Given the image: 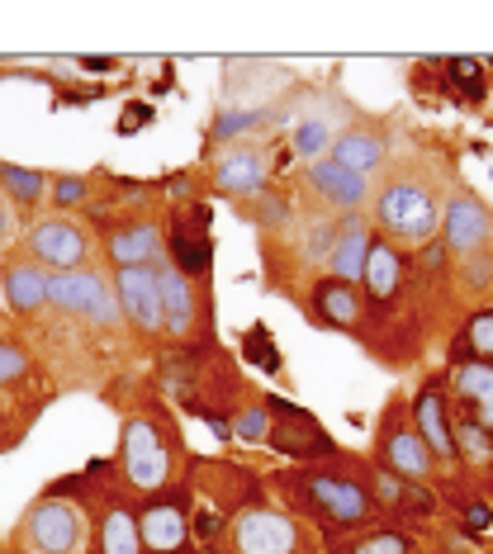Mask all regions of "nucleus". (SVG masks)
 <instances>
[{"mask_svg": "<svg viewBox=\"0 0 493 554\" xmlns=\"http://www.w3.org/2000/svg\"><path fill=\"white\" fill-rule=\"evenodd\" d=\"M375 223L394 247L399 242H427L441 223V204L422 180H389L375 199Z\"/></svg>", "mask_w": 493, "mask_h": 554, "instance_id": "nucleus-1", "label": "nucleus"}, {"mask_svg": "<svg viewBox=\"0 0 493 554\" xmlns=\"http://www.w3.org/2000/svg\"><path fill=\"white\" fill-rule=\"evenodd\" d=\"M299 498L309 502L313 517H323L332 531H347V526H361L370 517V493L356 479H342V474H323V469H309L294 479Z\"/></svg>", "mask_w": 493, "mask_h": 554, "instance_id": "nucleus-2", "label": "nucleus"}, {"mask_svg": "<svg viewBox=\"0 0 493 554\" xmlns=\"http://www.w3.org/2000/svg\"><path fill=\"white\" fill-rule=\"evenodd\" d=\"M48 304L57 313L86 318L95 327H114L119 322V299H114V280L100 270H67V275H48Z\"/></svg>", "mask_w": 493, "mask_h": 554, "instance_id": "nucleus-3", "label": "nucleus"}, {"mask_svg": "<svg viewBox=\"0 0 493 554\" xmlns=\"http://www.w3.org/2000/svg\"><path fill=\"white\" fill-rule=\"evenodd\" d=\"M29 261L34 266H48L53 275H67V270H86L91 261V237L81 223L72 218H38L34 233H29Z\"/></svg>", "mask_w": 493, "mask_h": 554, "instance_id": "nucleus-4", "label": "nucleus"}, {"mask_svg": "<svg viewBox=\"0 0 493 554\" xmlns=\"http://www.w3.org/2000/svg\"><path fill=\"white\" fill-rule=\"evenodd\" d=\"M24 545H29V554H76V545H81V512L62 498H43L24 517Z\"/></svg>", "mask_w": 493, "mask_h": 554, "instance_id": "nucleus-5", "label": "nucleus"}, {"mask_svg": "<svg viewBox=\"0 0 493 554\" xmlns=\"http://www.w3.org/2000/svg\"><path fill=\"white\" fill-rule=\"evenodd\" d=\"M271 408H275V422H271L266 446H271L275 455H290V460H323L332 450L328 431L318 427L304 408H294L285 398H271Z\"/></svg>", "mask_w": 493, "mask_h": 554, "instance_id": "nucleus-6", "label": "nucleus"}, {"mask_svg": "<svg viewBox=\"0 0 493 554\" xmlns=\"http://www.w3.org/2000/svg\"><path fill=\"white\" fill-rule=\"evenodd\" d=\"M166 469H171V455H166V441L162 431L152 427L147 417H133L124 427V474L133 488H143V493H152V488H162L166 483Z\"/></svg>", "mask_w": 493, "mask_h": 554, "instance_id": "nucleus-7", "label": "nucleus"}, {"mask_svg": "<svg viewBox=\"0 0 493 554\" xmlns=\"http://www.w3.org/2000/svg\"><path fill=\"white\" fill-rule=\"evenodd\" d=\"M114 299L133 327L143 332H162V289H157V266H124L114 270Z\"/></svg>", "mask_w": 493, "mask_h": 554, "instance_id": "nucleus-8", "label": "nucleus"}, {"mask_svg": "<svg viewBox=\"0 0 493 554\" xmlns=\"http://www.w3.org/2000/svg\"><path fill=\"white\" fill-rule=\"evenodd\" d=\"M233 545L238 554H294L299 536H294V521L271 512V507H247L233 521Z\"/></svg>", "mask_w": 493, "mask_h": 554, "instance_id": "nucleus-9", "label": "nucleus"}, {"mask_svg": "<svg viewBox=\"0 0 493 554\" xmlns=\"http://www.w3.org/2000/svg\"><path fill=\"white\" fill-rule=\"evenodd\" d=\"M441 233H446V247L451 251H460V256H479L484 242L493 237L489 204H479L475 195H456L446 209H441Z\"/></svg>", "mask_w": 493, "mask_h": 554, "instance_id": "nucleus-10", "label": "nucleus"}, {"mask_svg": "<svg viewBox=\"0 0 493 554\" xmlns=\"http://www.w3.org/2000/svg\"><path fill=\"white\" fill-rule=\"evenodd\" d=\"M370 247H375V237H370L366 218H356V214L342 218V223H337V247H332V256H328L332 280H342V285H361V280H366Z\"/></svg>", "mask_w": 493, "mask_h": 554, "instance_id": "nucleus-11", "label": "nucleus"}, {"mask_svg": "<svg viewBox=\"0 0 493 554\" xmlns=\"http://www.w3.org/2000/svg\"><path fill=\"white\" fill-rule=\"evenodd\" d=\"M266 176H271V161L256 143H242L233 152H223L219 166H214V185L223 195H261L266 190Z\"/></svg>", "mask_w": 493, "mask_h": 554, "instance_id": "nucleus-12", "label": "nucleus"}, {"mask_svg": "<svg viewBox=\"0 0 493 554\" xmlns=\"http://www.w3.org/2000/svg\"><path fill=\"white\" fill-rule=\"evenodd\" d=\"M309 190L323 204H332V209H361L370 195V180L356 176V171H347V166H337V161H313L309 166Z\"/></svg>", "mask_w": 493, "mask_h": 554, "instance_id": "nucleus-13", "label": "nucleus"}, {"mask_svg": "<svg viewBox=\"0 0 493 554\" xmlns=\"http://www.w3.org/2000/svg\"><path fill=\"white\" fill-rule=\"evenodd\" d=\"M380 455H384V469L399 474V479H427L432 474V450L422 446L418 431L399 427V422H389L380 431Z\"/></svg>", "mask_w": 493, "mask_h": 554, "instance_id": "nucleus-14", "label": "nucleus"}, {"mask_svg": "<svg viewBox=\"0 0 493 554\" xmlns=\"http://www.w3.org/2000/svg\"><path fill=\"white\" fill-rule=\"evenodd\" d=\"M0 285H5V304H10V313H19V318H34L38 308L48 304V275H43V266H34V261H5V270H0Z\"/></svg>", "mask_w": 493, "mask_h": 554, "instance_id": "nucleus-15", "label": "nucleus"}, {"mask_svg": "<svg viewBox=\"0 0 493 554\" xmlns=\"http://www.w3.org/2000/svg\"><path fill=\"white\" fill-rule=\"evenodd\" d=\"M209 256H214V247H209L204 209L195 204V209H190V223L171 228V266L190 280V275H209Z\"/></svg>", "mask_w": 493, "mask_h": 554, "instance_id": "nucleus-16", "label": "nucleus"}, {"mask_svg": "<svg viewBox=\"0 0 493 554\" xmlns=\"http://www.w3.org/2000/svg\"><path fill=\"white\" fill-rule=\"evenodd\" d=\"M413 422H418V436L427 450H437V460H451L456 455V431H451V417H446V403H441V389L427 384L413 403Z\"/></svg>", "mask_w": 493, "mask_h": 554, "instance_id": "nucleus-17", "label": "nucleus"}, {"mask_svg": "<svg viewBox=\"0 0 493 554\" xmlns=\"http://www.w3.org/2000/svg\"><path fill=\"white\" fill-rule=\"evenodd\" d=\"M157 289H162V318H166V327H171V337H185V332L195 327V313H200L190 280H185L176 266L157 261Z\"/></svg>", "mask_w": 493, "mask_h": 554, "instance_id": "nucleus-18", "label": "nucleus"}, {"mask_svg": "<svg viewBox=\"0 0 493 554\" xmlns=\"http://www.w3.org/2000/svg\"><path fill=\"white\" fill-rule=\"evenodd\" d=\"M157 256H162V233H157V223H119L110 233V261L124 266H157Z\"/></svg>", "mask_w": 493, "mask_h": 554, "instance_id": "nucleus-19", "label": "nucleus"}, {"mask_svg": "<svg viewBox=\"0 0 493 554\" xmlns=\"http://www.w3.org/2000/svg\"><path fill=\"white\" fill-rule=\"evenodd\" d=\"M138 531H143V545L152 554H181L185 545V512L176 502H152L143 517H138Z\"/></svg>", "mask_w": 493, "mask_h": 554, "instance_id": "nucleus-20", "label": "nucleus"}, {"mask_svg": "<svg viewBox=\"0 0 493 554\" xmlns=\"http://www.w3.org/2000/svg\"><path fill=\"white\" fill-rule=\"evenodd\" d=\"M384 152H389V147H384V138L375 128H347L342 138H332V161L356 171V176H370L384 161Z\"/></svg>", "mask_w": 493, "mask_h": 554, "instance_id": "nucleus-21", "label": "nucleus"}, {"mask_svg": "<svg viewBox=\"0 0 493 554\" xmlns=\"http://www.w3.org/2000/svg\"><path fill=\"white\" fill-rule=\"evenodd\" d=\"M403 285V256L394 242H375L370 247V261H366V294L370 304H394V294Z\"/></svg>", "mask_w": 493, "mask_h": 554, "instance_id": "nucleus-22", "label": "nucleus"}, {"mask_svg": "<svg viewBox=\"0 0 493 554\" xmlns=\"http://www.w3.org/2000/svg\"><path fill=\"white\" fill-rule=\"evenodd\" d=\"M456 389L460 398L470 403V417H475L484 431H493V360H465L456 370Z\"/></svg>", "mask_w": 493, "mask_h": 554, "instance_id": "nucleus-23", "label": "nucleus"}, {"mask_svg": "<svg viewBox=\"0 0 493 554\" xmlns=\"http://www.w3.org/2000/svg\"><path fill=\"white\" fill-rule=\"evenodd\" d=\"M313 304H318V318L332 322V327H356L361 322V289L342 285V280H318L313 285Z\"/></svg>", "mask_w": 493, "mask_h": 554, "instance_id": "nucleus-24", "label": "nucleus"}, {"mask_svg": "<svg viewBox=\"0 0 493 554\" xmlns=\"http://www.w3.org/2000/svg\"><path fill=\"white\" fill-rule=\"evenodd\" d=\"M0 190L5 199H15L19 209H34L38 199L53 190V180L43 171H29V166H15V161H0Z\"/></svg>", "mask_w": 493, "mask_h": 554, "instance_id": "nucleus-25", "label": "nucleus"}, {"mask_svg": "<svg viewBox=\"0 0 493 554\" xmlns=\"http://www.w3.org/2000/svg\"><path fill=\"white\" fill-rule=\"evenodd\" d=\"M100 550H105V554H143V531H138L133 512H124V507H110V512H105V526H100Z\"/></svg>", "mask_w": 493, "mask_h": 554, "instance_id": "nucleus-26", "label": "nucleus"}, {"mask_svg": "<svg viewBox=\"0 0 493 554\" xmlns=\"http://www.w3.org/2000/svg\"><path fill=\"white\" fill-rule=\"evenodd\" d=\"M446 86H451V95H456V100H465V105H479V100L489 95V76H484V62H475V57H451V62H446Z\"/></svg>", "mask_w": 493, "mask_h": 554, "instance_id": "nucleus-27", "label": "nucleus"}, {"mask_svg": "<svg viewBox=\"0 0 493 554\" xmlns=\"http://www.w3.org/2000/svg\"><path fill=\"white\" fill-rule=\"evenodd\" d=\"M375 493H380L384 507H413V512H432V493H422L413 479H399V474H389V469H380V474H375Z\"/></svg>", "mask_w": 493, "mask_h": 554, "instance_id": "nucleus-28", "label": "nucleus"}, {"mask_svg": "<svg viewBox=\"0 0 493 554\" xmlns=\"http://www.w3.org/2000/svg\"><path fill=\"white\" fill-rule=\"evenodd\" d=\"M332 247H337V223H332V218H309V223L299 228V256H304V261H323V266H328Z\"/></svg>", "mask_w": 493, "mask_h": 554, "instance_id": "nucleus-29", "label": "nucleus"}, {"mask_svg": "<svg viewBox=\"0 0 493 554\" xmlns=\"http://www.w3.org/2000/svg\"><path fill=\"white\" fill-rule=\"evenodd\" d=\"M242 356H247V365H261L266 375H275L280 370V356H275V341H271V332L256 322L252 332L242 337Z\"/></svg>", "mask_w": 493, "mask_h": 554, "instance_id": "nucleus-30", "label": "nucleus"}, {"mask_svg": "<svg viewBox=\"0 0 493 554\" xmlns=\"http://www.w3.org/2000/svg\"><path fill=\"white\" fill-rule=\"evenodd\" d=\"M456 450H465V455H475V460H484V455H489L493 450V431H484L475 422V417H470V412H465V417H460L456 427Z\"/></svg>", "mask_w": 493, "mask_h": 554, "instance_id": "nucleus-31", "label": "nucleus"}, {"mask_svg": "<svg viewBox=\"0 0 493 554\" xmlns=\"http://www.w3.org/2000/svg\"><path fill=\"white\" fill-rule=\"evenodd\" d=\"M323 147H332V128H328V119H304V124L294 128V152L299 157H318Z\"/></svg>", "mask_w": 493, "mask_h": 554, "instance_id": "nucleus-32", "label": "nucleus"}, {"mask_svg": "<svg viewBox=\"0 0 493 554\" xmlns=\"http://www.w3.org/2000/svg\"><path fill=\"white\" fill-rule=\"evenodd\" d=\"M256 124H266V109H228L214 119V143H228L233 133H252Z\"/></svg>", "mask_w": 493, "mask_h": 554, "instance_id": "nucleus-33", "label": "nucleus"}, {"mask_svg": "<svg viewBox=\"0 0 493 554\" xmlns=\"http://www.w3.org/2000/svg\"><path fill=\"white\" fill-rule=\"evenodd\" d=\"M252 214H256V223H261L266 233H275V228H285V223H290V199L275 195V190H261L256 204H252Z\"/></svg>", "mask_w": 493, "mask_h": 554, "instance_id": "nucleus-34", "label": "nucleus"}, {"mask_svg": "<svg viewBox=\"0 0 493 554\" xmlns=\"http://www.w3.org/2000/svg\"><path fill=\"white\" fill-rule=\"evenodd\" d=\"M465 351H475V360H493V313H475L465 322V337H460Z\"/></svg>", "mask_w": 493, "mask_h": 554, "instance_id": "nucleus-35", "label": "nucleus"}, {"mask_svg": "<svg viewBox=\"0 0 493 554\" xmlns=\"http://www.w3.org/2000/svg\"><path fill=\"white\" fill-rule=\"evenodd\" d=\"M233 436H238V441H266V436H271V412L266 408H242L238 422H233Z\"/></svg>", "mask_w": 493, "mask_h": 554, "instance_id": "nucleus-36", "label": "nucleus"}, {"mask_svg": "<svg viewBox=\"0 0 493 554\" xmlns=\"http://www.w3.org/2000/svg\"><path fill=\"white\" fill-rule=\"evenodd\" d=\"M29 375V356L19 351L15 341L0 337V384H15V379Z\"/></svg>", "mask_w": 493, "mask_h": 554, "instance_id": "nucleus-37", "label": "nucleus"}, {"mask_svg": "<svg viewBox=\"0 0 493 554\" xmlns=\"http://www.w3.org/2000/svg\"><path fill=\"white\" fill-rule=\"evenodd\" d=\"M351 554H408V540H403L399 531H375V536H366Z\"/></svg>", "mask_w": 493, "mask_h": 554, "instance_id": "nucleus-38", "label": "nucleus"}, {"mask_svg": "<svg viewBox=\"0 0 493 554\" xmlns=\"http://www.w3.org/2000/svg\"><path fill=\"white\" fill-rule=\"evenodd\" d=\"M48 195H53L57 204H81V199L91 195V180H86V176H57Z\"/></svg>", "mask_w": 493, "mask_h": 554, "instance_id": "nucleus-39", "label": "nucleus"}, {"mask_svg": "<svg viewBox=\"0 0 493 554\" xmlns=\"http://www.w3.org/2000/svg\"><path fill=\"white\" fill-rule=\"evenodd\" d=\"M195 536H200L204 545H209V540H219L223 536V517H219V512H209V507H204L200 517H195Z\"/></svg>", "mask_w": 493, "mask_h": 554, "instance_id": "nucleus-40", "label": "nucleus"}, {"mask_svg": "<svg viewBox=\"0 0 493 554\" xmlns=\"http://www.w3.org/2000/svg\"><path fill=\"white\" fill-rule=\"evenodd\" d=\"M493 280V261L489 256H470V266H465V285H489Z\"/></svg>", "mask_w": 493, "mask_h": 554, "instance_id": "nucleus-41", "label": "nucleus"}, {"mask_svg": "<svg viewBox=\"0 0 493 554\" xmlns=\"http://www.w3.org/2000/svg\"><path fill=\"white\" fill-rule=\"evenodd\" d=\"M143 124H152V105H128V114L119 119V133L128 138V133H138Z\"/></svg>", "mask_w": 493, "mask_h": 554, "instance_id": "nucleus-42", "label": "nucleus"}, {"mask_svg": "<svg viewBox=\"0 0 493 554\" xmlns=\"http://www.w3.org/2000/svg\"><path fill=\"white\" fill-rule=\"evenodd\" d=\"M489 526H493L489 502H470V507H465V531H489Z\"/></svg>", "mask_w": 493, "mask_h": 554, "instance_id": "nucleus-43", "label": "nucleus"}, {"mask_svg": "<svg viewBox=\"0 0 493 554\" xmlns=\"http://www.w3.org/2000/svg\"><path fill=\"white\" fill-rule=\"evenodd\" d=\"M446 266V247H422V270H441Z\"/></svg>", "mask_w": 493, "mask_h": 554, "instance_id": "nucleus-44", "label": "nucleus"}, {"mask_svg": "<svg viewBox=\"0 0 493 554\" xmlns=\"http://www.w3.org/2000/svg\"><path fill=\"white\" fill-rule=\"evenodd\" d=\"M10 233H15V218H10V209H5V199H0V247L10 242Z\"/></svg>", "mask_w": 493, "mask_h": 554, "instance_id": "nucleus-45", "label": "nucleus"}, {"mask_svg": "<svg viewBox=\"0 0 493 554\" xmlns=\"http://www.w3.org/2000/svg\"><path fill=\"white\" fill-rule=\"evenodd\" d=\"M81 67H86V72H110L114 57H81Z\"/></svg>", "mask_w": 493, "mask_h": 554, "instance_id": "nucleus-46", "label": "nucleus"}, {"mask_svg": "<svg viewBox=\"0 0 493 554\" xmlns=\"http://www.w3.org/2000/svg\"><path fill=\"white\" fill-rule=\"evenodd\" d=\"M489 261H493V256H489Z\"/></svg>", "mask_w": 493, "mask_h": 554, "instance_id": "nucleus-47", "label": "nucleus"}]
</instances>
